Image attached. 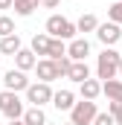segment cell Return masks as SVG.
Here are the masks:
<instances>
[{
  "label": "cell",
  "instance_id": "1",
  "mask_svg": "<svg viewBox=\"0 0 122 125\" xmlns=\"http://www.w3.org/2000/svg\"><path fill=\"white\" fill-rule=\"evenodd\" d=\"M119 52L113 47H105L99 52V61H96V79L108 82V79H116V70H119Z\"/></svg>",
  "mask_w": 122,
  "mask_h": 125
},
{
  "label": "cell",
  "instance_id": "2",
  "mask_svg": "<svg viewBox=\"0 0 122 125\" xmlns=\"http://www.w3.org/2000/svg\"><path fill=\"white\" fill-rule=\"evenodd\" d=\"M47 35L50 38H58V41H73L76 38V23H70L61 15H50L47 18Z\"/></svg>",
  "mask_w": 122,
  "mask_h": 125
},
{
  "label": "cell",
  "instance_id": "3",
  "mask_svg": "<svg viewBox=\"0 0 122 125\" xmlns=\"http://www.w3.org/2000/svg\"><path fill=\"white\" fill-rule=\"evenodd\" d=\"M96 114H99V111H96V102L81 99V102H76V105L70 108V122L73 125H90Z\"/></svg>",
  "mask_w": 122,
  "mask_h": 125
},
{
  "label": "cell",
  "instance_id": "4",
  "mask_svg": "<svg viewBox=\"0 0 122 125\" xmlns=\"http://www.w3.org/2000/svg\"><path fill=\"white\" fill-rule=\"evenodd\" d=\"M0 114H3L6 119H20V116H23V102H20V96L12 93V90H3V93H0Z\"/></svg>",
  "mask_w": 122,
  "mask_h": 125
},
{
  "label": "cell",
  "instance_id": "5",
  "mask_svg": "<svg viewBox=\"0 0 122 125\" xmlns=\"http://www.w3.org/2000/svg\"><path fill=\"white\" fill-rule=\"evenodd\" d=\"M23 93H26V102H32V108H44L47 102H52V87L47 82H35V84L29 82Z\"/></svg>",
  "mask_w": 122,
  "mask_h": 125
},
{
  "label": "cell",
  "instance_id": "6",
  "mask_svg": "<svg viewBox=\"0 0 122 125\" xmlns=\"http://www.w3.org/2000/svg\"><path fill=\"white\" fill-rule=\"evenodd\" d=\"M87 55H90V41L87 38H73L67 44V58L70 61H87Z\"/></svg>",
  "mask_w": 122,
  "mask_h": 125
},
{
  "label": "cell",
  "instance_id": "7",
  "mask_svg": "<svg viewBox=\"0 0 122 125\" xmlns=\"http://www.w3.org/2000/svg\"><path fill=\"white\" fill-rule=\"evenodd\" d=\"M96 38H99L105 47H113V44L122 38V29L116 26V23H111V21H108V23H99V26H96Z\"/></svg>",
  "mask_w": 122,
  "mask_h": 125
},
{
  "label": "cell",
  "instance_id": "8",
  "mask_svg": "<svg viewBox=\"0 0 122 125\" xmlns=\"http://www.w3.org/2000/svg\"><path fill=\"white\" fill-rule=\"evenodd\" d=\"M3 84H6V90L20 93V90H26V87H29V79H26V73H23V70H9V73L3 76Z\"/></svg>",
  "mask_w": 122,
  "mask_h": 125
},
{
  "label": "cell",
  "instance_id": "9",
  "mask_svg": "<svg viewBox=\"0 0 122 125\" xmlns=\"http://www.w3.org/2000/svg\"><path fill=\"white\" fill-rule=\"evenodd\" d=\"M35 73H38V82H55L58 79V70H55V61L52 58H41V61H35V67H32Z\"/></svg>",
  "mask_w": 122,
  "mask_h": 125
},
{
  "label": "cell",
  "instance_id": "10",
  "mask_svg": "<svg viewBox=\"0 0 122 125\" xmlns=\"http://www.w3.org/2000/svg\"><path fill=\"white\" fill-rule=\"evenodd\" d=\"M35 61H38V58H35L32 50H23V47H20V50L15 52V70H23V73H26V70L35 67Z\"/></svg>",
  "mask_w": 122,
  "mask_h": 125
},
{
  "label": "cell",
  "instance_id": "11",
  "mask_svg": "<svg viewBox=\"0 0 122 125\" xmlns=\"http://www.w3.org/2000/svg\"><path fill=\"white\" fill-rule=\"evenodd\" d=\"M102 93L108 96V102H122V79H108V82H102Z\"/></svg>",
  "mask_w": 122,
  "mask_h": 125
},
{
  "label": "cell",
  "instance_id": "12",
  "mask_svg": "<svg viewBox=\"0 0 122 125\" xmlns=\"http://www.w3.org/2000/svg\"><path fill=\"white\" fill-rule=\"evenodd\" d=\"M52 105L58 111H70L76 105V93L73 90H52Z\"/></svg>",
  "mask_w": 122,
  "mask_h": 125
},
{
  "label": "cell",
  "instance_id": "13",
  "mask_svg": "<svg viewBox=\"0 0 122 125\" xmlns=\"http://www.w3.org/2000/svg\"><path fill=\"white\" fill-rule=\"evenodd\" d=\"M79 93H81V99H96V96L102 93V82L99 79H84L81 84H79Z\"/></svg>",
  "mask_w": 122,
  "mask_h": 125
},
{
  "label": "cell",
  "instance_id": "14",
  "mask_svg": "<svg viewBox=\"0 0 122 125\" xmlns=\"http://www.w3.org/2000/svg\"><path fill=\"white\" fill-rule=\"evenodd\" d=\"M67 79H73L76 84H81L84 79H90V67H87V61H73V64H70Z\"/></svg>",
  "mask_w": 122,
  "mask_h": 125
},
{
  "label": "cell",
  "instance_id": "15",
  "mask_svg": "<svg viewBox=\"0 0 122 125\" xmlns=\"http://www.w3.org/2000/svg\"><path fill=\"white\" fill-rule=\"evenodd\" d=\"M20 47H23V44H20V35H18V32H15V35L0 38V52H3V55H15Z\"/></svg>",
  "mask_w": 122,
  "mask_h": 125
},
{
  "label": "cell",
  "instance_id": "16",
  "mask_svg": "<svg viewBox=\"0 0 122 125\" xmlns=\"http://www.w3.org/2000/svg\"><path fill=\"white\" fill-rule=\"evenodd\" d=\"M23 125H47V116H44V108H29L23 111Z\"/></svg>",
  "mask_w": 122,
  "mask_h": 125
},
{
  "label": "cell",
  "instance_id": "17",
  "mask_svg": "<svg viewBox=\"0 0 122 125\" xmlns=\"http://www.w3.org/2000/svg\"><path fill=\"white\" fill-rule=\"evenodd\" d=\"M50 41H52V38H50V35H35V38H32V52H35V55H44V58H47V52H50Z\"/></svg>",
  "mask_w": 122,
  "mask_h": 125
},
{
  "label": "cell",
  "instance_id": "18",
  "mask_svg": "<svg viewBox=\"0 0 122 125\" xmlns=\"http://www.w3.org/2000/svg\"><path fill=\"white\" fill-rule=\"evenodd\" d=\"M96 26H99V21H96V15H90V12L76 21V32H96Z\"/></svg>",
  "mask_w": 122,
  "mask_h": 125
},
{
  "label": "cell",
  "instance_id": "19",
  "mask_svg": "<svg viewBox=\"0 0 122 125\" xmlns=\"http://www.w3.org/2000/svg\"><path fill=\"white\" fill-rule=\"evenodd\" d=\"M12 9H15V15H20V18H29L32 12L38 9V3H32V0H15V3H12Z\"/></svg>",
  "mask_w": 122,
  "mask_h": 125
},
{
  "label": "cell",
  "instance_id": "20",
  "mask_svg": "<svg viewBox=\"0 0 122 125\" xmlns=\"http://www.w3.org/2000/svg\"><path fill=\"white\" fill-rule=\"evenodd\" d=\"M61 55H67V47H64V41H58V38H52V41H50V52H47V58L58 61Z\"/></svg>",
  "mask_w": 122,
  "mask_h": 125
},
{
  "label": "cell",
  "instance_id": "21",
  "mask_svg": "<svg viewBox=\"0 0 122 125\" xmlns=\"http://www.w3.org/2000/svg\"><path fill=\"white\" fill-rule=\"evenodd\" d=\"M15 21L9 18V15H0V38H6V35H15Z\"/></svg>",
  "mask_w": 122,
  "mask_h": 125
},
{
  "label": "cell",
  "instance_id": "22",
  "mask_svg": "<svg viewBox=\"0 0 122 125\" xmlns=\"http://www.w3.org/2000/svg\"><path fill=\"white\" fill-rule=\"evenodd\" d=\"M108 18H111V23L122 26V0H116L113 6H108Z\"/></svg>",
  "mask_w": 122,
  "mask_h": 125
},
{
  "label": "cell",
  "instance_id": "23",
  "mask_svg": "<svg viewBox=\"0 0 122 125\" xmlns=\"http://www.w3.org/2000/svg\"><path fill=\"white\" fill-rule=\"evenodd\" d=\"M108 114L113 116L116 125H122V102H108Z\"/></svg>",
  "mask_w": 122,
  "mask_h": 125
},
{
  "label": "cell",
  "instance_id": "24",
  "mask_svg": "<svg viewBox=\"0 0 122 125\" xmlns=\"http://www.w3.org/2000/svg\"><path fill=\"white\" fill-rule=\"evenodd\" d=\"M70 64H73V61H70L67 55H61L58 61H55V70H58V79H61V76H67V73H70Z\"/></svg>",
  "mask_w": 122,
  "mask_h": 125
},
{
  "label": "cell",
  "instance_id": "25",
  "mask_svg": "<svg viewBox=\"0 0 122 125\" xmlns=\"http://www.w3.org/2000/svg\"><path fill=\"white\" fill-rule=\"evenodd\" d=\"M90 125H116V122H113V116H111V114H96Z\"/></svg>",
  "mask_w": 122,
  "mask_h": 125
},
{
  "label": "cell",
  "instance_id": "26",
  "mask_svg": "<svg viewBox=\"0 0 122 125\" xmlns=\"http://www.w3.org/2000/svg\"><path fill=\"white\" fill-rule=\"evenodd\" d=\"M61 0H41V6H47V9H55Z\"/></svg>",
  "mask_w": 122,
  "mask_h": 125
},
{
  "label": "cell",
  "instance_id": "27",
  "mask_svg": "<svg viewBox=\"0 0 122 125\" xmlns=\"http://www.w3.org/2000/svg\"><path fill=\"white\" fill-rule=\"evenodd\" d=\"M12 3L15 0H0V9H12Z\"/></svg>",
  "mask_w": 122,
  "mask_h": 125
},
{
  "label": "cell",
  "instance_id": "28",
  "mask_svg": "<svg viewBox=\"0 0 122 125\" xmlns=\"http://www.w3.org/2000/svg\"><path fill=\"white\" fill-rule=\"evenodd\" d=\"M9 125H23V119H9Z\"/></svg>",
  "mask_w": 122,
  "mask_h": 125
},
{
  "label": "cell",
  "instance_id": "29",
  "mask_svg": "<svg viewBox=\"0 0 122 125\" xmlns=\"http://www.w3.org/2000/svg\"><path fill=\"white\" fill-rule=\"evenodd\" d=\"M116 76H119V79H122V58H119V70H116Z\"/></svg>",
  "mask_w": 122,
  "mask_h": 125
},
{
  "label": "cell",
  "instance_id": "30",
  "mask_svg": "<svg viewBox=\"0 0 122 125\" xmlns=\"http://www.w3.org/2000/svg\"><path fill=\"white\" fill-rule=\"evenodd\" d=\"M32 3H41V0H32Z\"/></svg>",
  "mask_w": 122,
  "mask_h": 125
},
{
  "label": "cell",
  "instance_id": "31",
  "mask_svg": "<svg viewBox=\"0 0 122 125\" xmlns=\"http://www.w3.org/2000/svg\"><path fill=\"white\" fill-rule=\"evenodd\" d=\"M67 125H73V122H67Z\"/></svg>",
  "mask_w": 122,
  "mask_h": 125
},
{
  "label": "cell",
  "instance_id": "32",
  "mask_svg": "<svg viewBox=\"0 0 122 125\" xmlns=\"http://www.w3.org/2000/svg\"><path fill=\"white\" fill-rule=\"evenodd\" d=\"M47 125H50V122H47Z\"/></svg>",
  "mask_w": 122,
  "mask_h": 125
}]
</instances>
